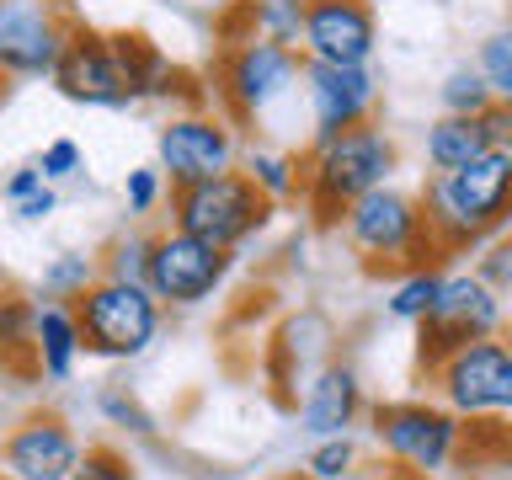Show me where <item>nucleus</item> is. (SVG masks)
Segmentation results:
<instances>
[{"mask_svg": "<svg viewBox=\"0 0 512 480\" xmlns=\"http://www.w3.org/2000/svg\"><path fill=\"white\" fill-rule=\"evenodd\" d=\"M422 203L443 256L491 246L502 230H512V155L486 150L459 171H432L422 187Z\"/></svg>", "mask_w": 512, "mask_h": 480, "instance_id": "f257e3e1", "label": "nucleus"}, {"mask_svg": "<svg viewBox=\"0 0 512 480\" xmlns=\"http://www.w3.org/2000/svg\"><path fill=\"white\" fill-rule=\"evenodd\" d=\"M347 246L363 256V267L374 278H406L416 267H438L443 246L432 235L422 192H400V187H374L368 198H358L342 219Z\"/></svg>", "mask_w": 512, "mask_h": 480, "instance_id": "f03ea898", "label": "nucleus"}, {"mask_svg": "<svg viewBox=\"0 0 512 480\" xmlns=\"http://www.w3.org/2000/svg\"><path fill=\"white\" fill-rule=\"evenodd\" d=\"M400 171V150L379 123H363L342 139H326L304 155V208L320 230L347 219V208L368 198L374 187H390Z\"/></svg>", "mask_w": 512, "mask_h": 480, "instance_id": "7ed1b4c3", "label": "nucleus"}, {"mask_svg": "<svg viewBox=\"0 0 512 480\" xmlns=\"http://www.w3.org/2000/svg\"><path fill=\"white\" fill-rule=\"evenodd\" d=\"M368 432H374L379 454L400 464L406 475L438 480L459 464L464 416L448 411L438 395L432 400H384V406H368Z\"/></svg>", "mask_w": 512, "mask_h": 480, "instance_id": "20e7f679", "label": "nucleus"}, {"mask_svg": "<svg viewBox=\"0 0 512 480\" xmlns=\"http://www.w3.org/2000/svg\"><path fill=\"white\" fill-rule=\"evenodd\" d=\"M272 208L278 203L246 171H224L192 187H171V224L224 251H240L251 235H262L272 224Z\"/></svg>", "mask_w": 512, "mask_h": 480, "instance_id": "39448f33", "label": "nucleus"}, {"mask_svg": "<svg viewBox=\"0 0 512 480\" xmlns=\"http://www.w3.org/2000/svg\"><path fill=\"white\" fill-rule=\"evenodd\" d=\"M304 48H288V43H272V38H246V43H224L214 70V96L224 102V118L235 128L262 118L272 102H283L288 91L304 80Z\"/></svg>", "mask_w": 512, "mask_h": 480, "instance_id": "423d86ee", "label": "nucleus"}, {"mask_svg": "<svg viewBox=\"0 0 512 480\" xmlns=\"http://www.w3.org/2000/svg\"><path fill=\"white\" fill-rule=\"evenodd\" d=\"M80 331H86V352L107 363H128L160 336L166 304L155 299L150 283H123V278H96L86 294L75 299Z\"/></svg>", "mask_w": 512, "mask_h": 480, "instance_id": "0eeeda50", "label": "nucleus"}, {"mask_svg": "<svg viewBox=\"0 0 512 480\" xmlns=\"http://www.w3.org/2000/svg\"><path fill=\"white\" fill-rule=\"evenodd\" d=\"M502 294L480 278V272H448L443 299L422 326H416V368L432 374L438 363H448L454 352H464L470 342L502 336Z\"/></svg>", "mask_w": 512, "mask_h": 480, "instance_id": "6e6552de", "label": "nucleus"}, {"mask_svg": "<svg viewBox=\"0 0 512 480\" xmlns=\"http://www.w3.org/2000/svg\"><path fill=\"white\" fill-rule=\"evenodd\" d=\"M155 166L171 176V187H192L208 176L240 171V139L224 112H171L155 128Z\"/></svg>", "mask_w": 512, "mask_h": 480, "instance_id": "1a4fd4ad", "label": "nucleus"}, {"mask_svg": "<svg viewBox=\"0 0 512 480\" xmlns=\"http://www.w3.org/2000/svg\"><path fill=\"white\" fill-rule=\"evenodd\" d=\"M432 395L448 411L470 416H512V342L507 336H486L454 352L448 363L432 368Z\"/></svg>", "mask_w": 512, "mask_h": 480, "instance_id": "9d476101", "label": "nucleus"}, {"mask_svg": "<svg viewBox=\"0 0 512 480\" xmlns=\"http://www.w3.org/2000/svg\"><path fill=\"white\" fill-rule=\"evenodd\" d=\"M235 267V251L208 246V240L187 235V230H160L155 235V256H150V288L166 310H192V304H208L224 288Z\"/></svg>", "mask_w": 512, "mask_h": 480, "instance_id": "9b49d317", "label": "nucleus"}, {"mask_svg": "<svg viewBox=\"0 0 512 480\" xmlns=\"http://www.w3.org/2000/svg\"><path fill=\"white\" fill-rule=\"evenodd\" d=\"M75 22L54 0H6L0 6V70L16 80L54 75L64 48H70Z\"/></svg>", "mask_w": 512, "mask_h": 480, "instance_id": "f8f14e48", "label": "nucleus"}, {"mask_svg": "<svg viewBox=\"0 0 512 480\" xmlns=\"http://www.w3.org/2000/svg\"><path fill=\"white\" fill-rule=\"evenodd\" d=\"M304 96H310L315 118V144L342 139L352 128L374 123L379 112V75L368 64H304Z\"/></svg>", "mask_w": 512, "mask_h": 480, "instance_id": "ddd939ff", "label": "nucleus"}, {"mask_svg": "<svg viewBox=\"0 0 512 480\" xmlns=\"http://www.w3.org/2000/svg\"><path fill=\"white\" fill-rule=\"evenodd\" d=\"M48 80H54V91L75 107H134V91H128V80H123L112 32H96V27L75 22L70 48H64L59 70Z\"/></svg>", "mask_w": 512, "mask_h": 480, "instance_id": "4468645a", "label": "nucleus"}, {"mask_svg": "<svg viewBox=\"0 0 512 480\" xmlns=\"http://www.w3.org/2000/svg\"><path fill=\"white\" fill-rule=\"evenodd\" d=\"M80 448L75 427L64 422L59 411H32L6 432V448H0V464H6V480H75Z\"/></svg>", "mask_w": 512, "mask_h": 480, "instance_id": "2eb2a0df", "label": "nucleus"}, {"mask_svg": "<svg viewBox=\"0 0 512 480\" xmlns=\"http://www.w3.org/2000/svg\"><path fill=\"white\" fill-rule=\"evenodd\" d=\"M379 22L368 0H310L304 22V59L320 64H374Z\"/></svg>", "mask_w": 512, "mask_h": 480, "instance_id": "dca6fc26", "label": "nucleus"}, {"mask_svg": "<svg viewBox=\"0 0 512 480\" xmlns=\"http://www.w3.org/2000/svg\"><path fill=\"white\" fill-rule=\"evenodd\" d=\"M368 416L363 384L347 363L326 358L304 379V400H299V427L315 432V438H336V432H352Z\"/></svg>", "mask_w": 512, "mask_h": 480, "instance_id": "f3484780", "label": "nucleus"}, {"mask_svg": "<svg viewBox=\"0 0 512 480\" xmlns=\"http://www.w3.org/2000/svg\"><path fill=\"white\" fill-rule=\"evenodd\" d=\"M32 342H38L43 379H70L80 352H86V331H80L75 299H38V320H32Z\"/></svg>", "mask_w": 512, "mask_h": 480, "instance_id": "a211bd4d", "label": "nucleus"}, {"mask_svg": "<svg viewBox=\"0 0 512 480\" xmlns=\"http://www.w3.org/2000/svg\"><path fill=\"white\" fill-rule=\"evenodd\" d=\"M304 22H310V0H240L224 16V43L272 38V43L304 48Z\"/></svg>", "mask_w": 512, "mask_h": 480, "instance_id": "6ab92c4d", "label": "nucleus"}, {"mask_svg": "<svg viewBox=\"0 0 512 480\" xmlns=\"http://www.w3.org/2000/svg\"><path fill=\"white\" fill-rule=\"evenodd\" d=\"M486 150H496L486 118H454V112H443V118L427 128V171H459V166H470V160H480Z\"/></svg>", "mask_w": 512, "mask_h": 480, "instance_id": "aec40b11", "label": "nucleus"}, {"mask_svg": "<svg viewBox=\"0 0 512 480\" xmlns=\"http://www.w3.org/2000/svg\"><path fill=\"white\" fill-rule=\"evenodd\" d=\"M112 48H118V64H123V80H128V91H134V102H155V91L166 86V75L176 64L160 54L144 32H112Z\"/></svg>", "mask_w": 512, "mask_h": 480, "instance_id": "412c9836", "label": "nucleus"}, {"mask_svg": "<svg viewBox=\"0 0 512 480\" xmlns=\"http://www.w3.org/2000/svg\"><path fill=\"white\" fill-rule=\"evenodd\" d=\"M240 171H246L272 203L299 198V192H304V160L288 155V150H262V144H251V150L240 155Z\"/></svg>", "mask_w": 512, "mask_h": 480, "instance_id": "4be33fe9", "label": "nucleus"}, {"mask_svg": "<svg viewBox=\"0 0 512 480\" xmlns=\"http://www.w3.org/2000/svg\"><path fill=\"white\" fill-rule=\"evenodd\" d=\"M443 283H448L443 267H416V272H406V278H395L390 299H384V310H390L395 320H406V326H422V320L438 310Z\"/></svg>", "mask_w": 512, "mask_h": 480, "instance_id": "5701e85b", "label": "nucleus"}, {"mask_svg": "<svg viewBox=\"0 0 512 480\" xmlns=\"http://www.w3.org/2000/svg\"><path fill=\"white\" fill-rule=\"evenodd\" d=\"M486 459L512 464V416H470L459 438V464L464 470H480Z\"/></svg>", "mask_w": 512, "mask_h": 480, "instance_id": "b1692460", "label": "nucleus"}, {"mask_svg": "<svg viewBox=\"0 0 512 480\" xmlns=\"http://www.w3.org/2000/svg\"><path fill=\"white\" fill-rule=\"evenodd\" d=\"M32 320H38V304H27L22 294H6V310H0V342H6V358H11L16 374H43L38 342H32Z\"/></svg>", "mask_w": 512, "mask_h": 480, "instance_id": "393cba45", "label": "nucleus"}, {"mask_svg": "<svg viewBox=\"0 0 512 480\" xmlns=\"http://www.w3.org/2000/svg\"><path fill=\"white\" fill-rule=\"evenodd\" d=\"M438 102H443V112H454V118H486L496 107V91H491V80L480 75V64H454L438 86Z\"/></svg>", "mask_w": 512, "mask_h": 480, "instance_id": "a878e982", "label": "nucleus"}, {"mask_svg": "<svg viewBox=\"0 0 512 480\" xmlns=\"http://www.w3.org/2000/svg\"><path fill=\"white\" fill-rule=\"evenodd\" d=\"M102 278H123V283H150V256H155V235L144 230H123L112 235L102 251Z\"/></svg>", "mask_w": 512, "mask_h": 480, "instance_id": "bb28decb", "label": "nucleus"}, {"mask_svg": "<svg viewBox=\"0 0 512 480\" xmlns=\"http://www.w3.org/2000/svg\"><path fill=\"white\" fill-rule=\"evenodd\" d=\"M102 278V256L91 251H59L43 267V299H80L86 288Z\"/></svg>", "mask_w": 512, "mask_h": 480, "instance_id": "cd10ccee", "label": "nucleus"}, {"mask_svg": "<svg viewBox=\"0 0 512 480\" xmlns=\"http://www.w3.org/2000/svg\"><path fill=\"white\" fill-rule=\"evenodd\" d=\"M352 470H358V443H352V432L315 438L310 459H304V475H310V480H347Z\"/></svg>", "mask_w": 512, "mask_h": 480, "instance_id": "c85d7f7f", "label": "nucleus"}, {"mask_svg": "<svg viewBox=\"0 0 512 480\" xmlns=\"http://www.w3.org/2000/svg\"><path fill=\"white\" fill-rule=\"evenodd\" d=\"M475 64H480V75L491 80L496 102H502V107H512V32H491V38L480 43Z\"/></svg>", "mask_w": 512, "mask_h": 480, "instance_id": "c756f323", "label": "nucleus"}, {"mask_svg": "<svg viewBox=\"0 0 512 480\" xmlns=\"http://www.w3.org/2000/svg\"><path fill=\"white\" fill-rule=\"evenodd\" d=\"M102 416H107L112 427L134 432V438H155V432H160V427H155V416L144 411L128 390H102Z\"/></svg>", "mask_w": 512, "mask_h": 480, "instance_id": "7c9ffc66", "label": "nucleus"}, {"mask_svg": "<svg viewBox=\"0 0 512 480\" xmlns=\"http://www.w3.org/2000/svg\"><path fill=\"white\" fill-rule=\"evenodd\" d=\"M166 182L171 176L160 171V166H134L123 176V203H128V214H150V208L166 198Z\"/></svg>", "mask_w": 512, "mask_h": 480, "instance_id": "2f4dec72", "label": "nucleus"}, {"mask_svg": "<svg viewBox=\"0 0 512 480\" xmlns=\"http://www.w3.org/2000/svg\"><path fill=\"white\" fill-rule=\"evenodd\" d=\"M475 272L496 288V294H512V235H496L491 246H480Z\"/></svg>", "mask_w": 512, "mask_h": 480, "instance_id": "473e14b6", "label": "nucleus"}, {"mask_svg": "<svg viewBox=\"0 0 512 480\" xmlns=\"http://www.w3.org/2000/svg\"><path fill=\"white\" fill-rule=\"evenodd\" d=\"M75 480H134V464H128L118 448L96 443V448H86V459H80Z\"/></svg>", "mask_w": 512, "mask_h": 480, "instance_id": "72a5a7b5", "label": "nucleus"}, {"mask_svg": "<svg viewBox=\"0 0 512 480\" xmlns=\"http://www.w3.org/2000/svg\"><path fill=\"white\" fill-rule=\"evenodd\" d=\"M38 171L48 176V182H64V176H75V171H80V144H75V139H54V144H43Z\"/></svg>", "mask_w": 512, "mask_h": 480, "instance_id": "f704fd0d", "label": "nucleus"}, {"mask_svg": "<svg viewBox=\"0 0 512 480\" xmlns=\"http://www.w3.org/2000/svg\"><path fill=\"white\" fill-rule=\"evenodd\" d=\"M54 208H59V192H54V182H48V187H38V192H32V198L11 203V214L22 219V224H43L48 214H54Z\"/></svg>", "mask_w": 512, "mask_h": 480, "instance_id": "c9c22d12", "label": "nucleus"}, {"mask_svg": "<svg viewBox=\"0 0 512 480\" xmlns=\"http://www.w3.org/2000/svg\"><path fill=\"white\" fill-rule=\"evenodd\" d=\"M38 187H48V176H43L38 166H16V171L6 176V203H22V198H32Z\"/></svg>", "mask_w": 512, "mask_h": 480, "instance_id": "e433bc0d", "label": "nucleus"}, {"mask_svg": "<svg viewBox=\"0 0 512 480\" xmlns=\"http://www.w3.org/2000/svg\"><path fill=\"white\" fill-rule=\"evenodd\" d=\"M486 128H491V144H496V150H507V155H512V107L496 102V107L486 112Z\"/></svg>", "mask_w": 512, "mask_h": 480, "instance_id": "4c0bfd02", "label": "nucleus"}, {"mask_svg": "<svg viewBox=\"0 0 512 480\" xmlns=\"http://www.w3.org/2000/svg\"><path fill=\"white\" fill-rule=\"evenodd\" d=\"M288 480H310V475H304V470H299V475H288Z\"/></svg>", "mask_w": 512, "mask_h": 480, "instance_id": "58836bf2", "label": "nucleus"}, {"mask_svg": "<svg viewBox=\"0 0 512 480\" xmlns=\"http://www.w3.org/2000/svg\"><path fill=\"white\" fill-rule=\"evenodd\" d=\"M507 32H512V16H507Z\"/></svg>", "mask_w": 512, "mask_h": 480, "instance_id": "ea45409f", "label": "nucleus"}, {"mask_svg": "<svg viewBox=\"0 0 512 480\" xmlns=\"http://www.w3.org/2000/svg\"><path fill=\"white\" fill-rule=\"evenodd\" d=\"M368 6H374V0H368Z\"/></svg>", "mask_w": 512, "mask_h": 480, "instance_id": "a19ab883", "label": "nucleus"}]
</instances>
